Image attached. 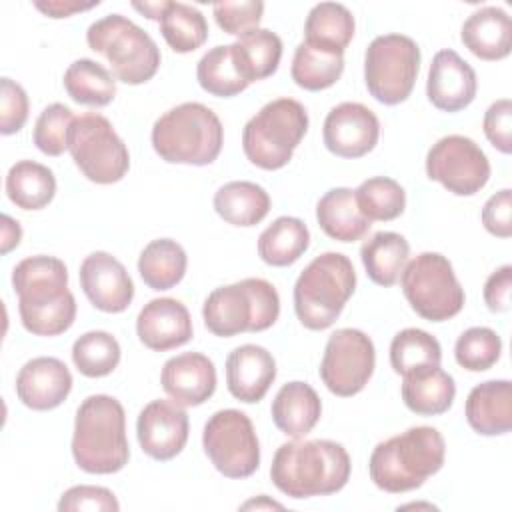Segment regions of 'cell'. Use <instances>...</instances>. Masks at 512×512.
I'll return each mask as SVG.
<instances>
[{
  "mask_svg": "<svg viewBox=\"0 0 512 512\" xmlns=\"http://www.w3.org/2000/svg\"><path fill=\"white\" fill-rule=\"evenodd\" d=\"M22 326L34 336H58L76 320L66 264L56 256H28L12 270Z\"/></svg>",
  "mask_w": 512,
  "mask_h": 512,
  "instance_id": "obj_1",
  "label": "cell"
},
{
  "mask_svg": "<svg viewBox=\"0 0 512 512\" xmlns=\"http://www.w3.org/2000/svg\"><path fill=\"white\" fill-rule=\"evenodd\" d=\"M350 456L334 440L284 442L270 466L272 484L290 498H312L340 492L350 478Z\"/></svg>",
  "mask_w": 512,
  "mask_h": 512,
  "instance_id": "obj_2",
  "label": "cell"
},
{
  "mask_svg": "<svg viewBox=\"0 0 512 512\" xmlns=\"http://www.w3.org/2000/svg\"><path fill=\"white\" fill-rule=\"evenodd\" d=\"M446 456L444 436L432 426H412L380 444L370 454V480L384 492L402 494L434 476Z\"/></svg>",
  "mask_w": 512,
  "mask_h": 512,
  "instance_id": "obj_3",
  "label": "cell"
},
{
  "mask_svg": "<svg viewBox=\"0 0 512 512\" xmlns=\"http://www.w3.org/2000/svg\"><path fill=\"white\" fill-rule=\"evenodd\" d=\"M72 456L88 474L120 472L130 458L124 406L108 394L82 400L74 418Z\"/></svg>",
  "mask_w": 512,
  "mask_h": 512,
  "instance_id": "obj_4",
  "label": "cell"
},
{
  "mask_svg": "<svg viewBox=\"0 0 512 512\" xmlns=\"http://www.w3.org/2000/svg\"><path fill=\"white\" fill-rule=\"evenodd\" d=\"M152 148L170 164L208 166L224 144L220 118L200 102H184L164 112L152 126Z\"/></svg>",
  "mask_w": 512,
  "mask_h": 512,
  "instance_id": "obj_5",
  "label": "cell"
},
{
  "mask_svg": "<svg viewBox=\"0 0 512 512\" xmlns=\"http://www.w3.org/2000/svg\"><path fill=\"white\" fill-rule=\"evenodd\" d=\"M356 288V270L348 256H316L294 284V312L308 330H326L342 314Z\"/></svg>",
  "mask_w": 512,
  "mask_h": 512,
  "instance_id": "obj_6",
  "label": "cell"
},
{
  "mask_svg": "<svg viewBox=\"0 0 512 512\" xmlns=\"http://www.w3.org/2000/svg\"><path fill=\"white\" fill-rule=\"evenodd\" d=\"M280 316V296L264 278L214 288L202 306L206 328L220 338L268 330Z\"/></svg>",
  "mask_w": 512,
  "mask_h": 512,
  "instance_id": "obj_7",
  "label": "cell"
},
{
  "mask_svg": "<svg viewBox=\"0 0 512 512\" xmlns=\"http://www.w3.org/2000/svg\"><path fill=\"white\" fill-rule=\"evenodd\" d=\"M308 132V112L294 98H276L264 104L242 130L246 158L262 170L284 168Z\"/></svg>",
  "mask_w": 512,
  "mask_h": 512,
  "instance_id": "obj_8",
  "label": "cell"
},
{
  "mask_svg": "<svg viewBox=\"0 0 512 512\" xmlns=\"http://www.w3.org/2000/svg\"><path fill=\"white\" fill-rule=\"evenodd\" d=\"M86 42L90 50L102 54L116 80L138 86L148 82L160 68L156 42L138 24L122 14H108L88 26Z\"/></svg>",
  "mask_w": 512,
  "mask_h": 512,
  "instance_id": "obj_9",
  "label": "cell"
},
{
  "mask_svg": "<svg viewBox=\"0 0 512 512\" xmlns=\"http://www.w3.org/2000/svg\"><path fill=\"white\" fill-rule=\"evenodd\" d=\"M400 286L412 310L424 320L444 322L464 308V288L450 260L438 252H422L408 260Z\"/></svg>",
  "mask_w": 512,
  "mask_h": 512,
  "instance_id": "obj_10",
  "label": "cell"
},
{
  "mask_svg": "<svg viewBox=\"0 0 512 512\" xmlns=\"http://www.w3.org/2000/svg\"><path fill=\"white\" fill-rule=\"evenodd\" d=\"M420 70V48L404 34L376 36L364 54V82L374 100L386 106L404 102Z\"/></svg>",
  "mask_w": 512,
  "mask_h": 512,
  "instance_id": "obj_11",
  "label": "cell"
},
{
  "mask_svg": "<svg viewBox=\"0 0 512 512\" xmlns=\"http://www.w3.org/2000/svg\"><path fill=\"white\" fill-rule=\"evenodd\" d=\"M68 150L78 170L96 184L120 182L130 168V154L112 122L88 112L76 116L68 136Z\"/></svg>",
  "mask_w": 512,
  "mask_h": 512,
  "instance_id": "obj_12",
  "label": "cell"
},
{
  "mask_svg": "<svg viewBox=\"0 0 512 512\" xmlns=\"http://www.w3.org/2000/svg\"><path fill=\"white\" fill-rule=\"evenodd\" d=\"M202 446L226 478H248L260 466V444L252 420L236 408L214 412L204 424Z\"/></svg>",
  "mask_w": 512,
  "mask_h": 512,
  "instance_id": "obj_13",
  "label": "cell"
},
{
  "mask_svg": "<svg viewBox=\"0 0 512 512\" xmlns=\"http://www.w3.org/2000/svg\"><path fill=\"white\" fill-rule=\"evenodd\" d=\"M374 366L376 350L370 336L358 328H340L330 334L318 370L332 394L348 398L368 384Z\"/></svg>",
  "mask_w": 512,
  "mask_h": 512,
  "instance_id": "obj_14",
  "label": "cell"
},
{
  "mask_svg": "<svg viewBox=\"0 0 512 512\" xmlns=\"http://www.w3.org/2000/svg\"><path fill=\"white\" fill-rule=\"evenodd\" d=\"M426 176L456 196H472L486 186L490 162L472 138L448 134L428 150Z\"/></svg>",
  "mask_w": 512,
  "mask_h": 512,
  "instance_id": "obj_15",
  "label": "cell"
},
{
  "mask_svg": "<svg viewBox=\"0 0 512 512\" xmlns=\"http://www.w3.org/2000/svg\"><path fill=\"white\" fill-rule=\"evenodd\" d=\"M188 414L174 400L148 402L136 420V436L144 454L166 462L178 456L188 442Z\"/></svg>",
  "mask_w": 512,
  "mask_h": 512,
  "instance_id": "obj_16",
  "label": "cell"
},
{
  "mask_svg": "<svg viewBox=\"0 0 512 512\" xmlns=\"http://www.w3.org/2000/svg\"><path fill=\"white\" fill-rule=\"evenodd\" d=\"M378 116L360 102L334 106L322 126L324 146L340 158H362L378 144Z\"/></svg>",
  "mask_w": 512,
  "mask_h": 512,
  "instance_id": "obj_17",
  "label": "cell"
},
{
  "mask_svg": "<svg viewBox=\"0 0 512 512\" xmlns=\"http://www.w3.org/2000/svg\"><path fill=\"white\" fill-rule=\"evenodd\" d=\"M80 288L102 312H124L134 298V282L124 264L108 252H92L80 264Z\"/></svg>",
  "mask_w": 512,
  "mask_h": 512,
  "instance_id": "obj_18",
  "label": "cell"
},
{
  "mask_svg": "<svg viewBox=\"0 0 512 512\" xmlns=\"http://www.w3.org/2000/svg\"><path fill=\"white\" fill-rule=\"evenodd\" d=\"M476 72L454 50L434 54L426 80V96L442 112L464 110L476 98Z\"/></svg>",
  "mask_w": 512,
  "mask_h": 512,
  "instance_id": "obj_19",
  "label": "cell"
},
{
  "mask_svg": "<svg viewBox=\"0 0 512 512\" xmlns=\"http://www.w3.org/2000/svg\"><path fill=\"white\" fill-rule=\"evenodd\" d=\"M72 390V374L68 366L54 356H38L28 360L16 376L18 400L38 412L58 408Z\"/></svg>",
  "mask_w": 512,
  "mask_h": 512,
  "instance_id": "obj_20",
  "label": "cell"
},
{
  "mask_svg": "<svg viewBox=\"0 0 512 512\" xmlns=\"http://www.w3.org/2000/svg\"><path fill=\"white\" fill-rule=\"evenodd\" d=\"M136 334L146 348L166 352L190 342L194 328L190 312L180 300L154 298L140 310Z\"/></svg>",
  "mask_w": 512,
  "mask_h": 512,
  "instance_id": "obj_21",
  "label": "cell"
},
{
  "mask_svg": "<svg viewBox=\"0 0 512 512\" xmlns=\"http://www.w3.org/2000/svg\"><path fill=\"white\" fill-rule=\"evenodd\" d=\"M160 384L180 406H200L216 390L214 362L200 352L172 356L162 366Z\"/></svg>",
  "mask_w": 512,
  "mask_h": 512,
  "instance_id": "obj_22",
  "label": "cell"
},
{
  "mask_svg": "<svg viewBox=\"0 0 512 512\" xmlns=\"http://www.w3.org/2000/svg\"><path fill=\"white\" fill-rule=\"evenodd\" d=\"M274 378L276 360L258 344H242L226 358V386L228 392L240 402H260Z\"/></svg>",
  "mask_w": 512,
  "mask_h": 512,
  "instance_id": "obj_23",
  "label": "cell"
},
{
  "mask_svg": "<svg viewBox=\"0 0 512 512\" xmlns=\"http://www.w3.org/2000/svg\"><path fill=\"white\" fill-rule=\"evenodd\" d=\"M466 420L480 436H500L512 428L510 380H486L476 384L466 398Z\"/></svg>",
  "mask_w": 512,
  "mask_h": 512,
  "instance_id": "obj_24",
  "label": "cell"
},
{
  "mask_svg": "<svg viewBox=\"0 0 512 512\" xmlns=\"http://www.w3.org/2000/svg\"><path fill=\"white\" fill-rule=\"evenodd\" d=\"M460 40L480 60H502L512 50V20L498 6L478 8L462 24Z\"/></svg>",
  "mask_w": 512,
  "mask_h": 512,
  "instance_id": "obj_25",
  "label": "cell"
},
{
  "mask_svg": "<svg viewBox=\"0 0 512 512\" xmlns=\"http://www.w3.org/2000/svg\"><path fill=\"white\" fill-rule=\"evenodd\" d=\"M270 412L276 428L282 434L298 440L312 432V428L318 424L322 402L310 384L294 380L276 392Z\"/></svg>",
  "mask_w": 512,
  "mask_h": 512,
  "instance_id": "obj_26",
  "label": "cell"
},
{
  "mask_svg": "<svg viewBox=\"0 0 512 512\" xmlns=\"http://www.w3.org/2000/svg\"><path fill=\"white\" fill-rule=\"evenodd\" d=\"M402 400L418 416L444 414L456 396L454 378L440 366L422 368L402 376Z\"/></svg>",
  "mask_w": 512,
  "mask_h": 512,
  "instance_id": "obj_27",
  "label": "cell"
},
{
  "mask_svg": "<svg viewBox=\"0 0 512 512\" xmlns=\"http://www.w3.org/2000/svg\"><path fill=\"white\" fill-rule=\"evenodd\" d=\"M316 220L326 236L338 242L362 240L372 222L360 212L352 188H332L316 204Z\"/></svg>",
  "mask_w": 512,
  "mask_h": 512,
  "instance_id": "obj_28",
  "label": "cell"
},
{
  "mask_svg": "<svg viewBox=\"0 0 512 512\" xmlns=\"http://www.w3.org/2000/svg\"><path fill=\"white\" fill-rule=\"evenodd\" d=\"M216 214L232 226H256L270 212L268 192L248 180H234L220 186L214 194Z\"/></svg>",
  "mask_w": 512,
  "mask_h": 512,
  "instance_id": "obj_29",
  "label": "cell"
},
{
  "mask_svg": "<svg viewBox=\"0 0 512 512\" xmlns=\"http://www.w3.org/2000/svg\"><path fill=\"white\" fill-rule=\"evenodd\" d=\"M410 244L398 232H376L364 240L360 258L368 278L378 286H394L408 262Z\"/></svg>",
  "mask_w": 512,
  "mask_h": 512,
  "instance_id": "obj_30",
  "label": "cell"
},
{
  "mask_svg": "<svg viewBox=\"0 0 512 512\" xmlns=\"http://www.w3.org/2000/svg\"><path fill=\"white\" fill-rule=\"evenodd\" d=\"M232 56L240 76L248 84L264 80L278 70L282 58V40L272 30L256 28L232 44Z\"/></svg>",
  "mask_w": 512,
  "mask_h": 512,
  "instance_id": "obj_31",
  "label": "cell"
},
{
  "mask_svg": "<svg viewBox=\"0 0 512 512\" xmlns=\"http://www.w3.org/2000/svg\"><path fill=\"white\" fill-rule=\"evenodd\" d=\"M6 194L22 210H42L56 194L54 172L34 160H20L6 174Z\"/></svg>",
  "mask_w": 512,
  "mask_h": 512,
  "instance_id": "obj_32",
  "label": "cell"
},
{
  "mask_svg": "<svg viewBox=\"0 0 512 512\" xmlns=\"http://www.w3.org/2000/svg\"><path fill=\"white\" fill-rule=\"evenodd\" d=\"M188 256L172 238H158L144 246L138 258V272L152 290H170L186 274Z\"/></svg>",
  "mask_w": 512,
  "mask_h": 512,
  "instance_id": "obj_33",
  "label": "cell"
},
{
  "mask_svg": "<svg viewBox=\"0 0 512 512\" xmlns=\"http://www.w3.org/2000/svg\"><path fill=\"white\" fill-rule=\"evenodd\" d=\"M354 16L352 12L338 2H320L312 6L304 22V42L342 52L354 36Z\"/></svg>",
  "mask_w": 512,
  "mask_h": 512,
  "instance_id": "obj_34",
  "label": "cell"
},
{
  "mask_svg": "<svg viewBox=\"0 0 512 512\" xmlns=\"http://www.w3.org/2000/svg\"><path fill=\"white\" fill-rule=\"evenodd\" d=\"M310 246L308 226L294 216L276 218L258 236V256L268 266H290Z\"/></svg>",
  "mask_w": 512,
  "mask_h": 512,
  "instance_id": "obj_35",
  "label": "cell"
},
{
  "mask_svg": "<svg viewBox=\"0 0 512 512\" xmlns=\"http://www.w3.org/2000/svg\"><path fill=\"white\" fill-rule=\"evenodd\" d=\"M344 72V54L300 42L292 58V80L310 92L326 90L340 80Z\"/></svg>",
  "mask_w": 512,
  "mask_h": 512,
  "instance_id": "obj_36",
  "label": "cell"
},
{
  "mask_svg": "<svg viewBox=\"0 0 512 512\" xmlns=\"http://www.w3.org/2000/svg\"><path fill=\"white\" fill-rule=\"evenodd\" d=\"M64 88L76 104L102 108L116 96V76L102 64L80 58L66 68Z\"/></svg>",
  "mask_w": 512,
  "mask_h": 512,
  "instance_id": "obj_37",
  "label": "cell"
},
{
  "mask_svg": "<svg viewBox=\"0 0 512 512\" xmlns=\"http://www.w3.org/2000/svg\"><path fill=\"white\" fill-rule=\"evenodd\" d=\"M196 80L202 90L218 98H232L248 88V82L240 76L234 64L232 44H220L210 48L198 60Z\"/></svg>",
  "mask_w": 512,
  "mask_h": 512,
  "instance_id": "obj_38",
  "label": "cell"
},
{
  "mask_svg": "<svg viewBox=\"0 0 512 512\" xmlns=\"http://www.w3.org/2000/svg\"><path fill=\"white\" fill-rule=\"evenodd\" d=\"M160 34L174 52L188 54L206 42L208 22L198 8L184 2H170L160 18Z\"/></svg>",
  "mask_w": 512,
  "mask_h": 512,
  "instance_id": "obj_39",
  "label": "cell"
},
{
  "mask_svg": "<svg viewBox=\"0 0 512 512\" xmlns=\"http://www.w3.org/2000/svg\"><path fill=\"white\" fill-rule=\"evenodd\" d=\"M440 342L420 328H404L390 342V366L404 376L430 366H440Z\"/></svg>",
  "mask_w": 512,
  "mask_h": 512,
  "instance_id": "obj_40",
  "label": "cell"
},
{
  "mask_svg": "<svg viewBox=\"0 0 512 512\" xmlns=\"http://www.w3.org/2000/svg\"><path fill=\"white\" fill-rule=\"evenodd\" d=\"M120 354L118 340L104 330H90L76 338L72 346V362L78 372L88 378H102L114 372Z\"/></svg>",
  "mask_w": 512,
  "mask_h": 512,
  "instance_id": "obj_41",
  "label": "cell"
},
{
  "mask_svg": "<svg viewBox=\"0 0 512 512\" xmlns=\"http://www.w3.org/2000/svg\"><path fill=\"white\" fill-rule=\"evenodd\" d=\"M354 196L360 212L370 222L394 220L406 208L404 188L394 178H388V176H374L364 180L354 190Z\"/></svg>",
  "mask_w": 512,
  "mask_h": 512,
  "instance_id": "obj_42",
  "label": "cell"
},
{
  "mask_svg": "<svg viewBox=\"0 0 512 512\" xmlns=\"http://www.w3.org/2000/svg\"><path fill=\"white\" fill-rule=\"evenodd\" d=\"M502 352L500 336L486 326H474L464 330L454 346V358L458 366L470 372H484L492 368Z\"/></svg>",
  "mask_w": 512,
  "mask_h": 512,
  "instance_id": "obj_43",
  "label": "cell"
},
{
  "mask_svg": "<svg viewBox=\"0 0 512 512\" xmlns=\"http://www.w3.org/2000/svg\"><path fill=\"white\" fill-rule=\"evenodd\" d=\"M74 118L72 110L60 102L46 106L34 124L32 140L36 148L46 156H60L68 150V136Z\"/></svg>",
  "mask_w": 512,
  "mask_h": 512,
  "instance_id": "obj_44",
  "label": "cell"
},
{
  "mask_svg": "<svg viewBox=\"0 0 512 512\" xmlns=\"http://www.w3.org/2000/svg\"><path fill=\"white\" fill-rule=\"evenodd\" d=\"M212 14L216 24L232 36H244L258 28L262 14H264V2L260 0H244V2H216L212 6Z\"/></svg>",
  "mask_w": 512,
  "mask_h": 512,
  "instance_id": "obj_45",
  "label": "cell"
},
{
  "mask_svg": "<svg viewBox=\"0 0 512 512\" xmlns=\"http://www.w3.org/2000/svg\"><path fill=\"white\" fill-rule=\"evenodd\" d=\"M28 120V96L24 88L10 80H0V132L4 136L16 134L24 128Z\"/></svg>",
  "mask_w": 512,
  "mask_h": 512,
  "instance_id": "obj_46",
  "label": "cell"
},
{
  "mask_svg": "<svg viewBox=\"0 0 512 512\" xmlns=\"http://www.w3.org/2000/svg\"><path fill=\"white\" fill-rule=\"evenodd\" d=\"M60 512H74V510H100V512H118L120 504L112 490L104 486H72L68 488L58 502Z\"/></svg>",
  "mask_w": 512,
  "mask_h": 512,
  "instance_id": "obj_47",
  "label": "cell"
},
{
  "mask_svg": "<svg viewBox=\"0 0 512 512\" xmlns=\"http://www.w3.org/2000/svg\"><path fill=\"white\" fill-rule=\"evenodd\" d=\"M484 134L488 142L502 154L512 150V102L510 98H500L488 106L484 112Z\"/></svg>",
  "mask_w": 512,
  "mask_h": 512,
  "instance_id": "obj_48",
  "label": "cell"
},
{
  "mask_svg": "<svg viewBox=\"0 0 512 512\" xmlns=\"http://www.w3.org/2000/svg\"><path fill=\"white\" fill-rule=\"evenodd\" d=\"M510 210H512V190L504 188L496 194H492L484 208H482V224L484 228L498 238H510L512 236V220H510Z\"/></svg>",
  "mask_w": 512,
  "mask_h": 512,
  "instance_id": "obj_49",
  "label": "cell"
},
{
  "mask_svg": "<svg viewBox=\"0 0 512 512\" xmlns=\"http://www.w3.org/2000/svg\"><path fill=\"white\" fill-rule=\"evenodd\" d=\"M512 292V266L504 264L484 282V302L490 312H508Z\"/></svg>",
  "mask_w": 512,
  "mask_h": 512,
  "instance_id": "obj_50",
  "label": "cell"
},
{
  "mask_svg": "<svg viewBox=\"0 0 512 512\" xmlns=\"http://www.w3.org/2000/svg\"><path fill=\"white\" fill-rule=\"evenodd\" d=\"M98 4H100L98 0H96V2H88V4L72 2V0H64V2H60V0H56V2H34V6H36L42 14L50 16V18H68V16H72V14H76V12L90 10V8L98 6Z\"/></svg>",
  "mask_w": 512,
  "mask_h": 512,
  "instance_id": "obj_51",
  "label": "cell"
},
{
  "mask_svg": "<svg viewBox=\"0 0 512 512\" xmlns=\"http://www.w3.org/2000/svg\"><path fill=\"white\" fill-rule=\"evenodd\" d=\"M2 240H0V252L8 254L12 248H16L22 240V228L18 220L10 218L8 214H2Z\"/></svg>",
  "mask_w": 512,
  "mask_h": 512,
  "instance_id": "obj_52",
  "label": "cell"
},
{
  "mask_svg": "<svg viewBox=\"0 0 512 512\" xmlns=\"http://www.w3.org/2000/svg\"><path fill=\"white\" fill-rule=\"evenodd\" d=\"M170 0H160V2H132V8L144 14L150 20H160L162 14L166 12Z\"/></svg>",
  "mask_w": 512,
  "mask_h": 512,
  "instance_id": "obj_53",
  "label": "cell"
},
{
  "mask_svg": "<svg viewBox=\"0 0 512 512\" xmlns=\"http://www.w3.org/2000/svg\"><path fill=\"white\" fill-rule=\"evenodd\" d=\"M240 508H242V510H250V508H256V510H260V508H282V504H278V502H274V500H268V498L262 494V496L254 498V500L244 502Z\"/></svg>",
  "mask_w": 512,
  "mask_h": 512,
  "instance_id": "obj_54",
  "label": "cell"
}]
</instances>
